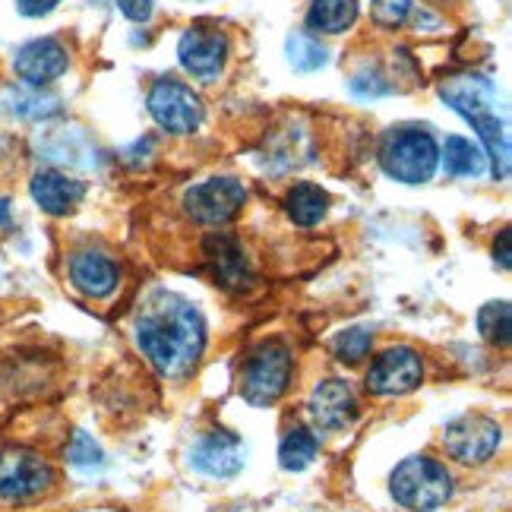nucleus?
Masks as SVG:
<instances>
[{
  "label": "nucleus",
  "mask_w": 512,
  "mask_h": 512,
  "mask_svg": "<svg viewBox=\"0 0 512 512\" xmlns=\"http://www.w3.org/2000/svg\"><path fill=\"white\" fill-rule=\"evenodd\" d=\"M136 345L162 377H184L206 348V323L181 294L152 291L136 313Z\"/></svg>",
  "instance_id": "nucleus-1"
},
{
  "label": "nucleus",
  "mask_w": 512,
  "mask_h": 512,
  "mask_svg": "<svg viewBox=\"0 0 512 512\" xmlns=\"http://www.w3.org/2000/svg\"><path fill=\"white\" fill-rule=\"evenodd\" d=\"M440 98L462 114L465 121L478 130L481 143L490 155V168H494L497 181L509 177V111L497 86L478 73H456L440 80Z\"/></svg>",
  "instance_id": "nucleus-2"
},
{
  "label": "nucleus",
  "mask_w": 512,
  "mask_h": 512,
  "mask_svg": "<svg viewBox=\"0 0 512 512\" xmlns=\"http://www.w3.org/2000/svg\"><path fill=\"white\" fill-rule=\"evenodd\" d=\"M380 165L399 184H427L440 168V146L427 127H392L380 143Z\"/></svg>",
  "instance_id": "nucleus-3"
},
{
  "label": "nucleus",
  "mask_w": 512,
  "mask_h": 512,
  "mask_svg": "<svg viewBox=\"0 0 512 512\" xmlns=\"http://www.w3.org/2000/svg\"><path fill=\"white\" fill-rule=\"evenodd\" d=\"M389 494L402 509L437 512L452 497L449 468L430 456H408L396 465L389 478Z\"/></svg>",
  "instance_id": "nucleus-4"
},
{
  "label": "nucleus",
  "mask_w": 512,
  "mask_h": 512,
  "mask_svg": "<svg viewBox=\"0 0 512 512\" xmlns=\"http://www.w3.org/2000/svg\"><path fill=\"white\" fill-rule=\"evenodd\" d=\"M291 383V351L282 342H263L256 348L241 373L244 399L256 408L275 405Z\"/></svg>",
  "instance_id": "nucleus-5"
},
{
  "label": "nucleus",
  "mask_w": 512,
  "mask_h": 512,
  "mask_svg": "<svg viewBox=\"0 0 512 512\" xmlns=\"http://www.w3.org/2000/svg\"><path fill=\"white\" fill-rule=\"evenodd\" d=\"M146 108L152 114V121L174 136L196 133L203 124V98L193 92V86L171 80V76H165V80H159L149 89Z\"/></svg>",
  "instance_id": "nucleus-6"
},
{
  "label": "nucleus",
  "mask_w": 512,
  "mask_h": 512,
  "mask_svg": "<svg viewBox=\"0 0 512 512\" xmlns=\"http://www.w3.org/2000/svg\"><path fill=\"white\" fill-rule=\"evenodd\" d=\"M247 203V187L238 177H209L184 193V212L200 225H228Z\"/></svg>",
  "instance_id": "nucleus-7"
},
{
  "label": "nucleus",
  "mask_w": 512,
  "mask_h": 512,
  "mask_svg": "<svg viewBox=\"0 0 512 512\" xmlns=\"http://www.w3.org/2000/svg\"><path fill=\"white\" fill-rule=\"evenodd\" d=\"M228 51H231V42L222 26L196 23L181 35V42H177V61H181V67L193 80L212 83V80H219V73L228 64Z\"/></svg>",
  "instance_id": "nucleus-8"
},
{
  "label": "nucleus",
  "mask_w": 512,
  "mask_h": 512,
  "mask_svg": "<svg viewBox=\"0 0 512 512\" xmlns=\"http://www.w3.org/2000/svg\"><path fill=\"white\" fill-rule=\"evenodd\" d=\"M500 443L503 427L494 418L478 415V411H468V415L449 421L443 430V449L462 465H484L500 449Z\"/></svg>",
  "instance_id": "nucleus-9"
},
{
  "label": "nucleus",
  "mask_w": 512,
  "mask_h": 512,
  "mask_svg": "<svg viewBox=\"0 0 512 512\" xmlns=\"http://www.w3.org/2000/svg\"><path fill=\"white\" fill-rule=\"evenodd\" d=\"M54 484V468L29 449L0 452V500L26 503L42 497Z\"/></svg>",
  "instance_id": "nucleus-10"
},
{
  "label": "nucleus",
  "mask_w": 512,
  "mask_h": 512,
  "mask_svg": "<svg viewBox=\"0 0 512 512\" xmlns=\"http://www.w3.org/2000/svg\"><path fill=\"white\" fill-rule=\"evenodd\" d=\"M424 380V361L415 348L396 345L386 348L367 370V389L373 396H405Z\"/></svg>",
  "instance_id": "nucleus-11"
},
{
  "label": "nucleus",
  "mask_w": 512,
  "mask_h": 512,
  "mask_svg": "<svg viewBox=\"0 0 512 512\" xmlns=\"http://www.w3.org/2000/svg\"><path fill=\"white\" fill-rule=\"evenodd\" d=\"M247 462V446L241 437L225 430H209L190 449V465L206 478H231Z\"/></svg>",
  "instance_id": "nucleus-12"
},
{
  "label": "nucleus",
  "mask_w": 512,
  "mask_h": 512,
  "mask_svg": "<svg viewBox=\"0 0 512 512\" xmlns=\"http://www.w3.org/2000/svg\"><path fill=\"white\" fill-rule=\"evenodd\" d=\"M67 67H70V54L57 38H35V42L23 45L13 57L16 76L23 80V86H35V89L54 83L57 76L67 73Z\"/></svg>",
  "instance_id": "nucleus-13"
},
{
  "label": "nucleus",
  "mask_w": 512,
  "mask_h": 512,
  "mask_svg": "<svg viewBox=\"0 0 512 512\" xmlns=\"http://www.w3.org/2000/svg\"><path fill=\"white\" fill-rule=\"evenodd\" d=\"M310 421L320 430H345L351 427V421L358 418V399L345 380H323L317 383V389L310 392Z\"/></svg>",
  "instance_id": "nucleus-14"
},
{
  "label": "nucleus",
  "mask_w": 512,
  "mask_h": 512,
  "mask_svg": "<svg viewBox=\"0 0 512 512\" xmlns=\"http://www.w3.org/2000/svg\"><path fill=\"white\" fill-rule=\"evenodd\" d=\"M29 193H32V200L42 206L48 215H67V212H73L76 206L83 203L86 184L80 181V177L67 174V171L48 168V171L32 174Z\"/></svg>",
  "instance_id": "nucleus-15"
},
{
  "label": "nucleus",
  "mask_w": 512,
  "mask_h": 512,
  "mask_svg": "<svg viewBox=\"0 0 512 512\" xmlns=\"http://www.w3.org/2000/svg\"><path fill=\"white\" fill-rule=\"evenodd\" d=\"M70 282L86 298H108V294L121 282V269L111 256L98 250H83L70 260Z\"/></svg>",
  "instance_id": "nucleus-16"
},
{
  "label": "nucleus",
  "mask_w": 512,
  "mask_h": 512,
  "mask_svg": "<svg viewBox=\"0 0 512 512\" xmlns=\"http://www.w3.org/2000/svg\"><path fill=\"white\" fill-rule=\"evenodd\" d=\"M206 256L212 260L215 272H219L222 285L244 291L253 282L250 266H247V256H244L238 238H231V234H222V231L212 234V238L206 241Z\"/></svg>",
  "instance_id": "nucleus-17"
},
{
  "label": "nucleus",
  "mask_w": 512,
  "mask_h": 512,
  "mask_svg": "<svg viewBox=\"0 0 512 512\" xmlns=\"http://www.w3.org/2000/svg\"><path fill=\"white\" fill-rule=\"evenodd\" d=\"M358 0H313L307 10V26L320 35H342L358 23Z\"/></svg>",
  "instance_id": "nucleus-18"
},
{
  "label": "nucleus",
  "mask_w": 512,
  "mask_h": 512,
  "mask_svg": "<svg viewBox=\"0 0 512 512\" xmlns=\"http://www.w3.org/2000/svg\"><path fill=\"white\" fill-rule=\"evenodd\" d=\"M329 209V193L317 184H294L285 196V212H288V219L294 225H301V228H313V225H320L323 222V215Z\"/></svg>",
  "instance_id": "nucleus-19"
},
{
  "label": "nucleus",
  "mask_w": 512,
  "mask_h": 512,
  "mask_svg": "<svg viewBox=\"0 0 512 512\" xmlns=\"http://www.w3.org/2000/svg\"><path fill=\"white\" fill-rule=\"evenodd\" d=\"M440 162L449 177H478L487 168L484 152L465 136H446V143L440 146Z\"/></svg>",
  "instance_id": "nucleus-20"
},
{
  "label": "nucleus",
  "mask_w": 512,
  "mask_h": 512,
  "mask_svg": "<svg viewBox=\"0 0 512 512\" xmlns=\"http://www.w3.org/2000/svg\"><path fill=\"white\" fill-rule=\"evenodd\" d=\"M7 105L13 114L26 117V121H45V117H54L61 111V98L35 86H16L7 92Z\"/></svg>",
  "instance_id": "nucleus-21"
},
{
  "label": "nucleus",
  "mask_w": 512,
  "mask_h": 512,
  "mask_svg": "<svg viewBox=\"0 0 512 512\" xmlns=\"http://www.w3.org/2000/svg\"><path fill=\"white\" fill-rule=\"evenodd\" d=\"M320 443L307 427H291L279 446V465L285 471H304L313 459H317Z\"/></svg>",
  "instance_id": "nucleus-22"
},
{
  "label": "nucleus",
  "mask_w": 512,
  "mask_h": 512,
  "mask_svg": "<svg viewBox=\"0 0 512 512\" xmlns=\"http://www.w3.org/2000/svg\"><path fill=\"white\" fill-rule=\"evenodd\" d=\"M288 64L298 73H317L329 64V51L307 32H291L285 42Z\"/></svg>",
  "instance_id": "nucleus-23"
},
{
  "label": "nucleus",
  "mask_w": 512,
  "mask_h": 512,
  "mask_svg": "<svg viewBox=\"0 0 512 512\" xmlns=\"http://www.w3.org/2000/svg\"><path fill=\"white\" fill-rule=\"evenodd\" d=\"M509 304L506 301H494V304H484L478 310V332L490 342V345H509Z\"/></svg>",
  "instance_id": "nucleus-24"
},
{
  "label": "nucleus",
  "mask_w": 512,
  "mask_h": 512,
  "mask_svg": "<svg viewBox=\"0 0 512 512\" xmlns=\"http://www.w3.org/2000/svg\"><path fill=\"white\" fill-rule=\"evenodd\" d=\"M373 345V336H370V329L364 326H351L345 332H339L336 339H332V354L342 361V364H358L367 358V351Z\"/></svg>",
  "instance_id": "nucleus-25"
},
{
  "label": "nucleus",
  "mask_w": 512,
  "mask_h": 512,
  "mask_svg": "<svg viewBox=\"0 0 512 512\" xmlns=\"http://www.w3.org/2000/svg\"><path fill=\"white\" fill-rule=\"evenodd\" d=\"M67 462L73 468H83V471H92V468H102L105 465V452L98 446L86 430H76L73 440L67 446Z\"/></svg>",
  "instance_id": "nucleus-26"
},
{
  "label": "nucleus",
  "mask_w": 512,
  "mask_h": 512,
  "mask_svg": "<svg viewBox=\"0 0 512 512\" xmlns=\"http://www.w3.org/2000/svg\"><path fill=\"white\" fill-rule=\"evenodd\" d=\"M415 13V0H373L370 16L380 29H399Z\"/></svg>",
  "instance_id": "nucleus-27"
},
{
  "label": "nucleus",
  "mask_w": 512,
  "mask_h": 512,
  "mask_svg": "<svg viewBox=\"0 0 512 512\" xmlns=\"http://www.w3.org/2000/svg\"><path fill=\"white\" fill-rule=\"evenodd\" d=\"M351 92L361 95V98H380V95L392 92V83H386L383 73H377V70H361V73H354Z\"/></svg>",
  "instance_id": "nucleus-28"
},
{
  "label": "nucleus",
  "mask_w": 512,
  "mask_h": 512,
  "mask_svg": "<svg viewBox=\"0 0 512 512\" xmlns=\"http://www.w3.org/2000/svg\"><path fill=\"white\" fill-rule=\"evenodd\" d=\"M117 10H121L130 23H149L155 13V0H117Z\"/></svg>",
  "instance_id": "nucleus-29"
},
{
  "label": "nucleus",
  "mask_w": 512,
  "mask_h": 512,
  "mask_svg": "<svg viewBox=\"0 0 512 512\" xmlns=\"http://www.w3.org/2000/svg\"><path fill=\"white\" fill-rule=\"evenodd\" d=\"M61 0H16V10L29 16V19H38V16H48Z\"/></svg>",
  "instance_id": "nucleus-30"
},
{
  "label": "nucleus",
  "mask_w": 512,
  "mask_h": 512,
  "mask_svg": "<svg viewBox=\"0 0 512 512\" xmlns=\"http://www.w3.org/2000/svg\"><path fill=\"white\" fill-rule=\"evenodd\" d=\"M494 260L500 263V269H509L512 266V228H503L500 238L494 244Z\"/></svg>",
  "instance_id": "nucleus-31"
},
{
  "label": "nucleus",
  "mask_w": 512,
  "mask_h": 512,
  "mask_svg": "<svg viewBox=\"0 0 512 512\" xmlns=\"http://www.w3.org/2000/svg\"><path fill=\"white\" fill-rule=\"evenodd\" d=\"M0 222H10V206L0 203Z\"/></svg>",
  "instance_id": "nucleus-32"
}]
</instances>
